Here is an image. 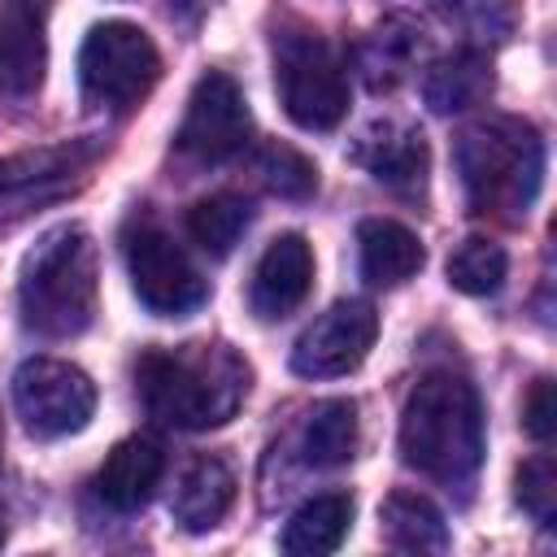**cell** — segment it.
I'll return each instance as SVG.
<instances>
[{"mask_svg": "<svg viewBox=\"0 0 557 557\" xmlns=\"http://www.w3.org/2000/svg\"><path fill=\"white\" fill-rule=\"evenodd\" d=\"M400 457L405 466L440 483H461L479 470L483 405H479V392L461 374L431 370L413 383L400 409Z\"/></svg>", "mask_w": 557, "mask_h": 557, "instance_id": "cell-1", "label": "cell"}, {"mask_svg": "<svg viewBox=\"0 0 557 557\" xmlns=\"http://www.w3.org/2000/svg\"><path fill=\"white\" fill-rule=\"evenodd\" d=\"M135 383L144 409L157 422L205 431L239 409L248 392V366L226 344H200L196 352H144Z\"/></svg>", "mask_w": 557, "mask_h": 557, "instance_id": "cell-2", "label": "cell"}, {"mask_svg": "<svg viewBox=\"0 0 557 557\" xmlns=\"http://www.w3.org/2000/svg\"><path fill=\"white\" fill-rule=\"evenodd\" d=\"M22 322L39 335L65 339L87 331L96 313V252L83 226L48 231L22 265Z\"/></svg>", "mask_w": 557, "mask_h": 557, "instance_id": "cell-3", "label": "cell"}, {"mask_svg": "<svg viewBox=\"0 0 557 557\" xmlns=\"http://www.w3.org/2000/svg\"><path fill=\"white\" fill-rule=\"evenodd\" d=\"M457 170L479 213L527 218L544 178V144L518 117H492L457 139Z\"/></svg>", "mask_w": 557, "mask_h": 557, "instance_id": "cell-4", "label": "cell"}, {"mask_svg": "<svg viewBox=\"0 0 557 557\" xmlns=\"http://www.w3.org/2000/svg\"><path fill=\"white\" fill-rule=\"evenodd\" d=\"M161 74L157 44L131 22H100L87 30L78 48V83L83 96L109 109H126L152 91Z\"/></svg>", "mask_w": 557, "mask_h": 557, "instance_id": "cell-5", "label": "cell"}, {"mask_svg": "<svg viewBox=\"0 0 557 557\" xmlns=\"http://www.w3.org/2000/svg\"><path fill=\"white\" fill-rule=\"evenodd\" d=\"M278 100L287 109V117L305 131H335L348 113V78L335 61V52L309 35H283L278 39Z\"/></svg>", "mask_w": 557, "mask_h": 557, "instance_id": "cell-6", "label": "cell"}, {"mask_svg": "<svg viewBox=\"0 0 557 557\" xmlns=\"http://www.w3.org/2000/svg\"><path fill=\"white\" fill-rule=\"evenodd\" d=\"M13 409L35 440H61L87 426L96 409V383L57 357H30L13 374Z\"/></svg>", "mask_w": 557, "mask_h": 557, "instance_id": "cell-7", "label": "cell"}, {"mask_svg": "<svg viewBox=\"0 0 557 557\" xmlns=\"http://www.w3.org/2000/svg\"><path fill=\"white\" fill-rule=\"evenodd\" d=\"M126 270H131L135 296L161 318H183L200 309L209 296L191 257L161 226H148V222L126 235Z\"/></svg>", "mask_w": 557, "mask_h": 557, "instance_id": "cell-8", "label": "cell"}, {"mask_svg": "<svg viewBox=\"0 0 557 557\" xmlns=\"http://www.w3.org/2000/svg\"><path fill=\"white\" fill-rule=\"evenodd\" d=\"M248 131H252V113H248V100L235 87V78L222 70L200 74L187 96L178 148L196 161H226L248 144Z\"/></svg>", "mask_w": 557, "mask_h": 557, "instance_id": "cell-9", "label": "cell"}, {"mask_svg": "<svg viewBox=\"0 0 557 557\" xmlns=\"http://www.w3.org/2000/svg\"><path fill=\"white\" fill-rule=\"evenodd\" d=\"M374 335H379V313L366 300H335L300 331L292 348V370L300 379H339L366 361Z\"/></svg>", "mask_w": 557, "mask_h": 557, "instance_id": "cell-10", "label": "cell"}, {"mask_svg": "<svg viewBox=\"0 0 557 557\" xmlns=\"http://www.w3.org/2000/svg\"><path fill=\"white\" fill-rule=\"evenodd\" d=\"M313 287V252L305 244V235H278L274 244H265L257 270H252V287H248V305L257 318H287Z\"/></svg>", "mask_w": 557, "mask_h": 557, "instance_id": "cell-11", "label": "cell"}, {"mask_svg": "<svg viewBox=\"0 0 557 557\" xmlns=\"http://www.w3.org/2000/svg\"><path fill=\"white\" fill-rule=\"evenodd\" d=\"M48 70L39 0H0V91L30 96Z\"/></svg>", "mask_w": 557, "mask_h": 557, "instance_id": "cell-12", "label": "cell"}, {"mask_svg": "<svg viewBox=\"0 0 557 557\" xmlns=\"http://www.w3.org/2000/svg\"><path fill=\"white\" fill-rule=\"evenodd\" d=\"M161 474H165V453H161V444L148 440V435H131V440L113 444L109 457H104V466L96 470V496H100L109 509L131 513V509H139V505L152 500Z\"/></svg>", "mask_w": 557, "mask_h": 557, "instance_id": "cell-13", "label": "cell"}, {"mask_svg": "<svg viewBox=\"0 0 557 557\" xmlns=\"http://www.w3.org/2000/svg\"><path fill=\"white\" fill-rule=\"evenodd\" d=\"M357 257H361V274L374 287H396L413 278L426 261L422 239L392 218H366L357 226Z\"/></svg>", "mask_w": 557, "mask_h": 557, "instance_id": "cell-14", "label": "cell"}, {"mask_svg": "<svg viewBox=\"0 0 557 557\" xmlns=\"http://www.w3.org/2000/svg\"><path fill=\"white\" fill-rule=\"evenodd\" d=\"M235 500V474L222 457H196L174 487V522L183 531H213Z\"/></svg>", "mask_w": 557, "mask_h": 557, "instance_id": "cell-15", "label": "cell"}, {"mask_svg": "<svg viewBox=\"0 0 557 557\" xmlns=\"http://www.w3.org/2000/svg\"><path fill=\"white\" fill-rule=\"evenodd\" d=\"M492 91V61L479 48H457L453 57L435 61L422 78V96L435 113H461L483 104Z\"/></svg>", "mask_w": 557, "mask_h": 557, "instance_id": "cell-16", "label": "cell"}, {"mask_svg": "<svg viewBox=\"0 0 557 557\" xmlns=\"http://www.w3.org/2000/svg\"><path fill=\"white\" fill-rule=\"evenodd\" d=\"M352 527V496L344 492H322L313 500H305L287 527H283V548L296 553V557H322V553H335L344 544Z\"/></svg>", "mask_w": 557, "mask_h": 557, "instance_id": "cell-17", "label": "cell"}, {"mask_svg": "<svg viewBox=\"0 0 557 557\" xmlns=\"http://www.w3.org/2000/svg\"><path fill=\"white\" fill-rule=\"evenodd\" d=\"M379 522H383L387 544L400 548V553H440V548H448L444 513L418 492H392L379 509Z\"/></svg>", "mask_w": 557, "mask_h": 557, "instance_id": "cell-18", "label": "cell"}, {"mask_svg": "<svg viewBox=\"0 0 557 557\" xmlns=\"http://www.w3.org/2000/svg\"><path fill=\"white\" fill-rule=\"evenodd\" d=\"M357 453V405L352 400H322L313 405L300 431V457L318 470H335Z\"/></svg>", "mask_w": 557, "mask_h": 557, "instance_id": "cell-19", "label": "cell"}, {"mask_svg": "<svg viewBox=\"0 0 557 557\" xmlns=\"http://www.w3.org/2000/svg\"><path fill=\"white\" fill-rule=\"evenodd\" d=\"M357 157L366 161V170L379 183H392V187L422 183V174H426V144H422V135L400 131V126H379V135L366 139Z\"/></svg>", "mask_w": 557, "mask_h": 557, "instance_id": "cell-20", "label": "cell"}, {"mask_svg": "<svg viewBox=\"0 0 557 557\" xmlns=\"http://www.w3.org/2000/svg\"><path fill=\"white\" fill-rule=\"evenodd\" d=\"M248 222H252L248 200H239V196H231V191L205 196V200H196V205L187 209V235H191L209 257H226V252L239 244V235L248 231Z\"/></svg>", "mask_w": 557, "mask_h": 557, "instance_id": "cell-21", "label": "cell"}, {"mask_svg": "<svg viewBox=\"0 0 557 557\" xmlns=\"http://www.w3.org/2000/svg\"><path fill=\"white\" fill-rule=\"evenodd\" d=\"M505 270H509L505 248L492 239H479V235L457 244V252L448 257V283L466 296H492L505 283Z\"/></svg>", "mask_w": 557, "mask_h": 557, "instance_id": "cell-22", "label": "cell"}, {"mask_svg": "<svg viewBox=\"0 0 557 557\" xmlns=\"http://www.w3.org/2000/svg\"><path fill=\"white\" fill-rule=\"evenodd\" d=\"M257 174H261V183H265L274 196H283V200H305V196L318 187L313 161H309L305 152L287 148V144H265V148H261V161H257Z\"/></svg>", "mask_w": 557, "mask_h": 557, "instance_id": "cell-23", "label": "cell"}, {"mask_svg": "<svg viewBox=\"0 0 557 557\" xmlns=\"http://www.w3.org/2000/svg\"><path fill=\"white\" fill-rule=\"evenodd\" d=\"M518 492V505L540 522V527H553V518H557V466H553V457H531V461H522V470H518V483H513Z\"/></svg>", "mask_w": 557, "mask_h": 557, "instance_id": "cell-24", "label": "cell"}, {"mask_svg": "<svg viewBox=\"0 0 557 557\" xmlns=\"http://www.w3.org/2000/svg\"><path fill=\"white\" fill-rule=\"evenodd\" d=\"M522 426H527V435L540 440V444L553 440V431H557V400H553V383H548V379H535V383H531V392H527V400H522Z\"/></svg>", "mask_w": 557, "mask_h": 557, "instance_id": "cell-25", "label": "cell"}, {"mask_svg": "<svg viewBox=\"0 0 557 557\" xmlns=\"http://www.w3.org/2000/svg\"><path fill=\"white\" fill-rule=\"evenodd\" d=\"M0 544H4V522H0Z\"/></svg>", "mask_w": 557, "mask_h": 557, "instance_id": "cell-26", "label": "cell"}]
</instances>
